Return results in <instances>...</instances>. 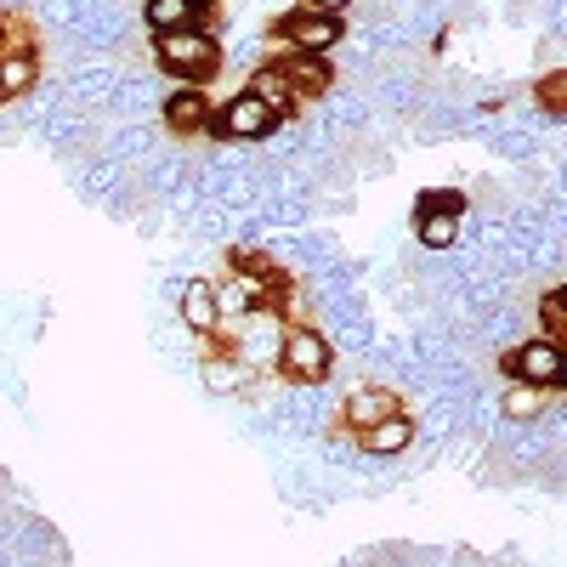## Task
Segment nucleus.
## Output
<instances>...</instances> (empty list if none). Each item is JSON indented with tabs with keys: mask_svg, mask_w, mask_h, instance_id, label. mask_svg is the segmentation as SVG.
<instances>
[{
	"mask_svg": "<svg viewBox=\"0 0 567 567\" xmlns=\"http://www.w3.org/2000/svg\"><path fill=\"white\" fill-rule=\"evenodd\" d=\"M154 58H159V69H165L171 80L194 85V80H210V74L221 69V40H216L205 23L171 29V34H154Z\"/></svg>",
	"mask_w": 567,
	"mask_h": 567,
	"instance_id": "nucleus-1",
	"label": "nucleus"
},
{
	"mask_svg": "<svg viewBox=\"0 0 567 567\" xmlns=\"http://www.w3.org/2000/svg\"><path fill=\"white\" fill-rule=\"evenodd\" d=\"M278 369L290 386H323L329 369H336V341L312 323H290L284 329V347H278Z\"/></svg>",
	"mask_w": 567,
	"mask_h": 567,
	"instance_id": "nucleus-2",
	"label": "nucleus"
},
{
	"mask_svg": "<svg viewBox=\"0 0 567 567\" xmlns=\"http://www.w3.org/2000/svg\"><path fill=\"white\" fill-rule=\"evenodd\" d=\"M272 40H278V52H301V58H336L341 45H347V18L301 7V12H284V18H278Z\"/></svg>",
	"mask_w": 567,
	"mask_h": 567,
	"instance_id": "nucleus-3",
	"label": "nucleus"
},
{
	"mask_svg": "<svg viewBox=\"0 0 567 567\" xmlns=\"http://www.w3.org/2000/svg\"><path fill=\"white\" fill-rule=\"evenodd\" d=\"M278 114L256 97V91H233V97L216 109V120H210V131L221 136V142H233V148H261L267 136H278Z\"/></svg>",
	"mask_w": 567,
	"mask_h": 567,
	"instance_id": "nucleus-4",
	"label": "nucleus"
},
{
	"mask_svg": "<svg viewBox=\"0 0 567 567\" xmlns=\"http://www.w3.org/2000/svg\"><path fill=\"white\" fill-rule=\"evenodd\" d=\"M505 374L511 381H528V386H545V392H556V386H567V347L561 341H550V336H534V341H516V347H505Z\"/></svg>",
	"mask_w": 567,
	"mask_h": 567,
	"instance_id": "nucleus-5",
	"label": "nucleus"
},
{
	"mask_svg": "<svg viewBox=\"0 0 567 567\" xmlns=\"http://www.w3.org/2000/svg\"><path fill=\"white\" fill-rule=\"evenodd\" d=\"M245 91H256V97H261V103H267L278 120H290V114H296V97H301L296 80H290V69H284V63H261V69H250Z\"/></svg>",
	"mask_w": 567,
	"mask_h": 567,
	"instance_id": "nucleus-6",
	"label": "nucleus"
},
{
	"mask_svg": "<svg viewBox=\"0 0 567 567\" xmlns=\"http://www.w3.org/2000/svg\"><path fill=\"white\" fill-rule=\"evenodd\" d=\"M165 131L171 136H199L216 114H210V103H205V91H194V85H182V91H171V97H165Z\"/></svg>",
	"mask_w": 567,
	"mask_h": 567,
	"instance_id": "nucleus-7",
	"label": "nucleus"
},
{
	"mask_svg": "<svg viewBox=\"0 0 567 567\" xmlns=\"http://www.w3.org/2000/svg\"><path fill=\"white\" fill-rule=\"evenodd\" d=\"M358 437H363V454L398 460V454L414 449V420H409V409H398V414H386L381 425H369V432H358Z\"/></svg>",
	"mask_w": 567,
	"mask_h": 567,
	"instance_id": "nucleus-8",
	"label": "nucleus"
},
{
	"mask_svg": "<svg viewBox=\"0 0 567 567\" xmlns=\"http://www.w3.org/2000/svg\"><path fill=\"white\" fill-rule=\"evenodd\" d=\"M182 323L194 329V336H216V329H221V301H216V290L205 278L182 284Z\"/></svg>",
	"mask_w": 567,
	"mask_h": 567,
	"instance_id": "nucleus-9",
	"label": "nucleus"
},
{
	"mask_svg": "<svg viewBox=\"0 0 567 567\" xmlns=\"http://www.w3.org/2000/svg\"><path fill=\"white\" fill-rule=\"evenodd\" d=\"M199 18H210L205 0H142V23L154 34H171V29H194Z\"/></svg>",
	"mask_w": 567,
	"mask_h": 567,
	"instance_id": "nucleus-10",
	"label": "nucleus"
},
{
	"mask_svg": "<svg viewBox=\"0 0 567 567\" xmlns=\"http://www.w3.org/2000/svg\"><path fill=\"white\" fill-rule=\"evenodd\" d=\"M398 409H403L398 392H386V386H358V392L347 398V425H352V432H369V425H381V420L398 414Z\"/></svg>",
	"mask_w": 567,
	"mask_h": 567,
	"instance_id": "nucleus-11",
	"label": "nucleus"
},
{
	"mask_svg": "<svg viewBox=\"0 0 567 567\" xmlns=\"http://www.w3.org/2000/svg\"><path fill=\"white\" fill-rule=\"evenodd\" d=\"M278 63L290 69V80H296V91H301V97H329V91H336V74H329V58H301V52H284Z\"/></svg>",
	"mask_w": 567,
	"mask_h": 567,
	"instance_id": "nucleus-12",
	"label": "nucleus"
},
{
	"mask_svg": "<svg viewBox=\"0 0 567 567\" xmlns=\"http://www.w3.org/2000/svg\"><path fill=\"white\" fill-rule=\"evenodd\" d=\"M34 58L23 52V45H18V52H7V58H0V97H23V91L34 85Z\"/></svg>",
	"mask_w": 567,
	"mask_h": 567,
	"instance_id": "nucleus-13",
	"label": "nucleus"
},
{
	"mask_svg": "<svg viewBox=\"0 0 567 567\" xmlns=\"http://www.w3.org/2000/svg\"><path fill=\"white\" fill-rule=\"evenodd\" d=\"M505 420H539L545 414V386H528V381H511L505 398H499Z\"/></svg>",
	"mask_w": 567,
	"mask_h": 567,
	"instance_id": "nucleus-14",
	"label": "nucleus"
},
{
	"mask_svg": "<svg viewBox=\"0 0 567 567\" xmlns=\"http://www.w3.org/2000/svg\"><path fill=\"white\" fill-rule=\"evenodd\" d=\"M250 381V363L245 358H205V386L210 392H239Z\"/></svg>",
	"mask_w": 567,
	"mask_h": 567,
	"instance_id": "nucleus-15",
	"label": "nucleus"
},
{
	"mask_svg": "<svg viewBox=\"0 0 567 567\" xmlns=\"http://www.w3.org/2000/svg\"><path fill=\"white\" fill-rule=\"evenodd\" d=\"M534 103H539V114L567 120V69H550V74L534 85Z\"/></svg>",
	"mask_w": 567,
	"mask_h": 567,
	"instance_id": "nucleus-16",
	"label": "nucleus"
},
{
	"mask_svg": "<svg viewBox=\"0 0 567 567\" xmlns=\"http://www.w3.org/2000/svg\"><path fill=\"white\" fill-rule=\"evenodd\" d=\"M307 7H312V12H336V18H347L358 0H307Z\"/></svg>",
	"mask_w": 567,
	"mask_h": 567,
	"instance_id": "nucleus-17",
	"label": "nucleus"
},
{
	"mask_svg": "<svg viewBox=\"0 0 567 567\" xmlns=\"http://www.w3.org/2000/svg\"><path fill=\"white\" fill-rule=\"evenodd\" d=\"M561 301H567V290H561Z\"/></svg>",
	"mask_w": 567,
	"mask_h": 567,
	"instance_id": "nucleus-18",
	"label": "nucleus"
}]
</instances>
